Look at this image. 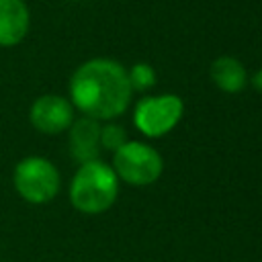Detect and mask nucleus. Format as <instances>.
I'll list each match as a JSON object with an SVG mask.
<instances>
[{
  "label": "nucleus",
  "mask_w": 262,
  "mask_h": 262,
  "mask_svg": "<svg viewBox=\"0 0 262 262\" xmlns=\"http://www.w3.org/2000/svg\"><path fill=\"white\" fill-rule=\"evenodd\" d=\"M127 70L108 57H94L78 66L70 80V98L84 117L108 121L123 115L131 102Z\"/></svg>",
  "instance_id": "f257e3e1"
},
{
  "label": "nucleus",
  "mask_w": 262,
  "mask_h": 262,
  "mask_svg": "<svg viewBox=\"0 0 262 262\" xmlns=\"http://www.w3.org/2000/svg\"><path fill=\"white\" fill-rule=\"evenodd\" d=\"M184 102L176 94H156L143 96L133 108V125L139 133L149 139L164 137L170 133L182 119Z\"/></svg>",
  "instance_id": "20e7f679"
},
{
  "label": "nucleus",
  "mask_w": 262,
  "mask_h": 262,
  "mask_svg": "<svg viewBox=\"0 0 262 262\" xmlns=\"http://www.w3.org/2000/svg\"><path fill=\"white\" fill-rule=\"evenodd\" d=\"M31 123L37 131L55 135L66 131L74 123L72 102L57 94H43L31 106Z\"/></svg>",
  "instance_id": "423d86ee"
},
{
  "label": "nucleus",
  "mask_w": 262,
  "mask_h": 262,
  "mask_svg": "<svg viewBox=\"0 0 262 262\" xmlns=\"http://www.w3.org/2000/svg\"><path fill=\"white\" fill-rule=\"evenodd\" d=\"M129 76V84H131V90H137V92H145L149 88L156 86V70L145 63V61H137L135 66H131V70L127 72Z\"/></svg>",
  "instance_id": "9d476101"
},
{
  "label": "nucleus",
  "mask_w": 262,
  "mask_h": 262,
  "mask_svg": "<svg viewBox=\"0 0 262 262\" xmlns=\"http://www.w3.org/2000/svg\"><path fill=\"white\" fill-rule=\"evenodd\" d=\"M211 80L221 92L237 94L248 84V72L237 57L221 55L211 63Z\"/></svg>",
  "instance_id": "1a4fd4ad"
},
{
  "label": "nucleus",
  "mask_w": 262,
  "mask_h": 262,
  "mask_svg": "<svg viewBox=\"0 0 262 262\" xmlns=\"http://www.w3.org/2000/svg\"><path fill=\"white\" fill-rule=\"evenodd\" d=\"M252 86H254L258 92H262V68L252 76Z\"/></svg>",
  "instance_id": "f8f14e48"
},
{
  "label": "nucleus",
  "mask_w": 262,
  "mask_h": 262,
  "mask_svg": "<svg viewBox=\"0 0 262 262\" xmlns=\"http://www.w3.org/2000/svg\"><path fill=\"white\" fill-rule=\"evenodd\" d=\"M119 180L131 186H149L164 172V160L156 147L143 141H127L113 151V166Z\"/></svg>",
  "instance_id": "7ed1b4c3"
},
{
  "label": "nucleus",
  "mask_w": 262,
  "mask_h": 262,
  "mask_svg": "<svg viewBox=\"0 0 262 262\" xmlns=\"http://www.w3.org/2000/svg\"><path fill=\"white\" fill-rule=\"evenodd\" d=\"M100 149V125L96 119L82 117L70 125V151L80 164L98 160Z\"/></svg>",
  "instance_id": "6e6552de"
},
{
  "label": "nucleus",
  "mask_w": 262,
  "mask_h": 262,
  "mask_svg": "<svg viewBox=\"0 0 262 262\" xmlns=\"http://www.w3.org/2000/svg\"><path fill=\"white\" fill-rule=\"evenodd\" d=\"M129 139H127V131L125 127L121 125H115V123H108L104 127H100V147L104 149H111V151H117L121 145H125Z\"/></svg>",
  "instance_id": "9b49d317"
},
{
  "label": "nucleus",
  "mask_w": 262,
  "mask_h": 262,
  "mask_svg": "<svg viewBox=\"0 0 262 262\" xmlns=\"http://www.w3.org/2000/svg\"><path fill=\"white\" fill-rule=\"evenodd\" d=\"M31 27V12L25 0H0V47L18 45Z\"/></svg>",
  "instance_id": "0eeeda50"
},
{
  "label": "nucleus",
  "mask_w": 262,
  "mask_h": 262,
  "mask_svg": "<svg viewBox=\"0 0 262 262\" xmlns=\"http://www.w3.org/2000/svg\"><path fill=\"white\" fill-rule=\"evenodd\" d=\"M14 186L18 194L29 203H49L59 190V172L49 160L31 156L16 164Z\"/></svg>",
  "instance_id": "39448f33"
},
{
  "label": "nucleus",
  "mask_w": 262,
  "mask_h": 262,
  "mask_svg": "<svg viewBox=\"0 0 262 262\" xmlns=\"http://www.w3.org/2000/svg\"><path fill=\"white\" fill-rule=\"evenodd\" d=\"M117 194H119V178L115 170L100 160L80 164L70 184L72 205L86 215L104 213L115 205Z\"/></svg>",
  "instance_id": "f03ea898"
}]
</instances>
